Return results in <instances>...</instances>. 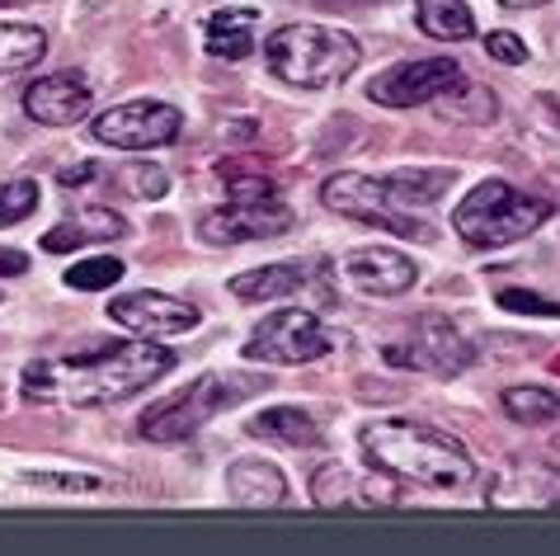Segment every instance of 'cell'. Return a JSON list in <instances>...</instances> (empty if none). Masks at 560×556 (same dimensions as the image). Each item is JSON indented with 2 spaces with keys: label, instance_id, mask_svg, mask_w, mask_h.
<instances>
[{
  "label": "cell",
  "instance_id": "cell-1",
  "mask_svg": "<svg viewBox=\"0 0 560 556\" xmlns=\"http://www.w3.org/2000/svg\"><path fill=\"white\" fill-rule=\"evenodd\" d=\"M179 359L155 339H128V345H108L90 359H67V363H28L20 378L24 401H67V406H108V401H128L161 382Z\"/></svg>",
  "mask_w": 560,
  "mask_h": 556
},
{
  "label": "cell",
  "instance_id": "cell-2",
  "mask_svg": "<svg viewBox=\"0 0 560 556\" xmlns=\"http://www.w3.org/2000/svg\"><path fill=\"white\" fill-rule=\"evenodd\" d=\"M453 170L433 165V170H396V175H358V170H345V175H330L320 189V204L330 212H345L353 222H372L386 227L396 236H429L419 212L429 204L453 189Z\"/></svg>",
  "mask_w": 560,
  "mask_h": 556
},
{
  "label": "cell",
  "instance_id": "cell-3",
  "mask_svg": "<svg viewBox=\"0 0 560 556\" xmlns=\"http://www.w3.org/2000/svg\"><path fill=\"white\" fill-rule=\"evenodd\" d=\"M363 457L392 482L429 486V490H462L476 476L471 453L443 429L419 420H377L363 429Z\"/></svg>",
  "mask_w": 560,
  "mask_h": 556
},
{
  "label": "cell",
  "instance_id": "cell-4",
  "mask_svg": "<svg viewBox=\"0 0 560 556\" xmlns=\"http://www.w3.org/2000/svg\"><path fill=\"white\" fill-rule=\"evenodd\" d=\"M264 61H269L278 81L302 85V90H325L353 76L358 38L325 24H283L264 38Z\"/></svg>",
  "mask_w": 560,
  "mask_h": 556
},
{
  "label": "cell",
  "instance_id": "cell-5",
  "mask_svg": "<svg viewBox=\"0 0 560 556\" xmlns=\"http://www.w3.org/2000/svg\"><path fill=\"white\" fill-rule=\"evenodd\" d=\"M551 212H556L551 198L523 194L504 179H480L453 208V231L476 251H500V245H513L533 236L537 227H547Z\"/></svg>",
  "mask_w": 560,
  "mask_h": 556
},
{
  "label": "cell",
  "instance_id": "cell-6",
  "mask_svg": "<svg viewBox=\"0 0 560 556\" xmlns=\"http://www.w3.org/2000/svg\"><path fill=\"white\" fill-rule=\"evenodd\" d=\"M264 392V378H250V373H203L198 382H189L184 392L155 401V406L137 420L142 439L151 443H179V439H194L198 429L208 420H217L222 410L241 406L245 396Z\"/></svg>",
  "mask_w": 560,
  "mask_h": 556
},
{
  "label": "cell",
  "instance_id": "cell-7",
  "mask_svg": "<svg viewBox=\"0 0 560 556\" xmlns=\"http://www.w3.org/2000/svg\"><path fill=\"white\" fill-rule=\"evenodd\" d=\"M386 363L410 368V373H429V378H457L471 363V345L466 335L443 316H415L406 321L400 339H386Z\"/></svg>",
  "mask_w": 560,
  "mask_h": 556
},
{
  "label": "cell",
  "instance_id": "cell-8",
  "mask_svg": "<svg viewBox=\"0 0 560 556\" xmlns=\"http://www.w3.org/2000/svg\"><path fill=\"white\" fill-rule=\"evenodd\" d=\"M335 349V335L320 326L316 312H302V306H283V312L264 316L255 335L245 339V359L250 363H316Z\"/></svg>",
  "mask_w": 560,
  "mask_h": 556
},
{
  "label": "cell",
  "instance_id": "cell-9",
  "mask_svg": "<svg viewBox=\"0 0 560 556\" xmlns=\"http://www.w3.org/2000/svg\"><path fill=\"white\" fill-rule=\"evenodd\" d=\"M184 128V114L165 100H128V104H114L108 114H100L90 123V137L100 147H114V151H155V147H170Z\"/></svg>",
  "mask_w": 560,
  "mask_h": 556
},
{
  "label": "cell",
  "instance_id": "cell-10",
  "mask_svg": "<svg viewBox=\"0 0 560 556\" xmlns=\"http://www.w3.org/2000/svg\"><path fill=\"white\" fill-rule=\"evenodd\" d=\"M462 85V67L453 57H415V61H396L382 76H372L368 100L386 104V109H415V104L443 100Z\"/></svg>",
  "mask_w": 560,
  "mask_h": 556
},
{
  "label": "cell",
  "instance_id": "cell-11",
  "mask_svg": "<svg viewBox=\"0 0 560 556\" xmlns=\"http://www.w3.org/2000/svg\"><path fill=\"white\" fill-rule=\"evenodd\" d=\"M292 227H298V212L283 198H231L226 208H217L198 222V236L208 245H241V241L283 236Z\"/></svg>",
  "mask_w": 560,
  "mask_h": 556
},
{
  "label": "cell",
  "instance_id": "cell-12",
  "mask_svg": "<svg viewBox=\"0 0 560 556\" xmlns=\"http://www.w3.org/2000/svg\"><path fill=\"white\" fill-rule=\"evenodd\" d=\"M486 505L490 509H560V467L547 457H513L486 486Z\"/></svg>",
  "mask_w": 560,
  "mask_h": 556
},
{
  "label": "cell",
  "instance_id": "cell-13",
  "mask_svg": "<svg viewBox=\"0 0 560 556\" xmlns=\"http://www.w3.org/2000/svg\"><path fill=\"white\" fill-rule=\"evenodd\" d=\"M108 321H118L122 331L142 339H170V335L198 331L203 312L184 298H170V292H128V298L108 302Z\"/></svg>",
  "mask_w": 560,
  "mask_h": 556
},
{
  "label": "cell",
  "instance_id": "cell-14",
  "mask_svg": "<svg viewBox=\"0 0 560 556\" xmlns=\"http://www.w3.org/2000/svg\"><path fill=\"white\" fill-rule=\"evenodd\" d=\"M311 500L320 509H377V505H400V490L392 486V476H353L339 462H325V467L311 476Z\"/></svg>",
  "mask_w": 560,
  "mask_h": 556
},
{
  "label": "cell",
  "instance_id": "cell-15",
  "mask_svg": "<svg viewBox=\"0 0 560 556\" xmlns=\"http://www.w3.org/2000/svg\"><path fill=\"white\" fill-rule=\"evenodd\" d=\"M339 274H345V283L353 292H363V298H400V292L415 288V259L400 255V251H353L339 259Z\"/></svg>",
  "mask_w": 560,
  "mask_h": 556
},
{
  "label": "cell",
  "instance_id": "cell-16",
  "mask_svg": "<svg viewBox=\"0 0 560 556\" xmlns=\"http://www.w3.org/2000/svg\"><path fill=\"white\" fill-rule=\"evenodd\" d=\"M90 104H95L90 85L71 71L38 76V81L24 90V114L34 123H43V128H75V123L90 114Z\"/></svg>",
  "mask_w": 560,
  "mask_h": 556
},
{
  "label": "cell",
  "instance_id": "cell-17",
  "mask_svg": "<svg viewBox=\"0 0 560 556\" xmlns=\"http://www.w3.org/2000/svg\"><path fill=\"white\" fill-rule=\"evenodd\" d=\"M226 496L241 509H273L288 500V482L273 462L264 457H236L226 467Z\"/></svg>",
  "mask_w": 560,
  "mask_h": 556
},
{
  "label": "cell",
  "instance_id": "cell-18",
  "mask_svg": "<svg viewBox=\"0 0 560 556\" xmlns=\"http://www.w3.org/2000/svg\"><path fill=\"white\" fill-rule=\"evenodd\" d=\"M311 274H316V265H306V259L264 265V269H245V274L231 278V292H236L241 302H278V298H292V292H302L311 283Z\"/></svg>",
  "mask_w": 560,
  "mask_h": 556
},
{
  "label": "cell",
  "instance_id": "cell-19",
  "mask_svg": "<svg viewBox=\"0 0 560 556\" xmlns=\"http://www.w3.org/2000/svg\"><path fill=\"white\" fill-rule=\"evenodd\" d=\"M118 236H128V222L118 218V212H108V208H85V212H75V218H67L61 227H52L48 236H43V251H81V245H104V241H118Z\"/></svg>",
  "mask_w": 560,
  "mask_h": 556
},
{
  "label": "cell",
  "instance_id": "cell-20",
  "mask_svg": "<svg viewBox=\"0 0 560 556\" xmlns=\"http://www.w3.org/2000/svg\"><path fill=\"white\" fill-rule=\"evenodd\" d=\"M255 10H217L203 20V48L217 61H245L255 53Z\"/></svg>",
  "mask_w": 560,
  "mask_h": 556
},
{
  "label": "cell",
  "instance_id": "cell-21",
  "mask_svg": "<svg viewBox=\"0 0 560 556\" xmlns=\"http://www.w3.org/2000/svg\"><path fill=\"white\" fill-rule=\"evenodd\" d=\"M250 435L269 439V443H283V448H316L320 443V425L311 420L306 410H298V406H273V410L255 415Z\"/></svg>",
  "mask_w": 560,
  "mask_h": 556
},
{
  "label": "cell",
  "instance_id": "cell-22",
  "mask_svg": "<svg viewBox=\"0 0 560 556\" xmlns=\"http://www.w3.org/2000/svg\"><path fill=\"white\" fill-rule=\"evenodd\" d=\"M415 20L429 38H439V43L476 38V14H471L466 0H415Z\"/></svg>",
  "mask_w": 560,
  "mask_h": 556
},
{
  "label": "cell",
  "instance_id": "cell-23",
  "mask_svg": "<svg viewBox=\"0 0 560 556\" xmlns=\"http://www.w3.org/2000/svg\"><path fill=\"white\" fill-rule=\"evenodd\" d=\"M500 406L513 425H527V429H541V425H556L560 420V392L551 387H537V382H523V387H509L500 396Z\"/></svg>",
  "mask_w": 560,
  "mask_h": 556
},
{
  "label": "cell",
  "instance_id": "cell-24",
  "mask_svg": "<svg viewBox=\"0 0 560 556\" xmlns=\"http://www.w3.org/2000/svg\"><path fill=\"white\" fill-rule=\"evenodd\" d=\"M43 53H48V34L38 24H20V20L0 24V76L28 71L34 61H43Z\"/></svg>",
  "mask_w": 560,
  "mask_h": 556
},
{
  "label": "cell",
  "instance_id": "cell-25",
  "mask_svg": "<svg viewBox=\"0 0 560 556\" xmlns=\"http://www.w3.org/2000/svg\"><path fill=\"white\" fill-rule=\"evenodd\" d=\"M217 175H222L231 198H278V175H269V165L259 161H245V157L222 161Z\"/></svg>",
  "mask_w": 560,
  "mask_h": 556
},
{
  "label": "cell",
  "instance_id": "cell-26",
  "mask_svg": "<svg viewBox=\"0 0 560 556\" xmlns=\"http://www.w3.org/2000/svg\"><path fill=\"white\" fill-rule=\"evenodd\" d=\"M122 278V259L118 255H90V259H75L67 269V288L75 292H100V288H114Z\"/></svg>",
  "mask_w": 560,
  "mask_h": 556
},
{
  "label": "cell",
  "instance_id": "cell-27",
  "mask_svg": "<svg viewBox=\"0 0 560 556\" xmlns=\"http://www.w3.org/2000/svg\"><path fill=\"white\" fill-rule=\"evenodd\" d=\"M38 208V179H0V227H14V222H24L28 212Z\"/></svg>",
  "mask_w": 560,
  "mask_h": 556
},
{
  "label": "cell",
  "instance_id": "cell-28",
  "mask_svg": "<svg viewBox=\"0 0 560 556\" xmlns=\"http://www.w3.org/2000/svg\"><path fill=\"white\" fill-rule=\"evenodd\" d=\"M114 179H118V189H122V194H132V198H161V194L170 189L165 170H161V165H142V161H132V165L114 170Z\"/></svg>",
  "mask_w": 560,
  "mask_h": 556
},
{
  "label": "cell",
  "instance_id": "cell-29",
  "mask_svg": "<svg viewBox=\"0 0 560 556\" xmlns=\"http://www.w3.org/2000/svg\"><path fill=\"white\" fill-rule=\"evenodd\" d=\"M500 306L504 312H523V316H560V302L537 298L527 288H500Z\"/></svg>",
  "mask_w": 560,
  "mask_h": 556
},
{
  "label": "cell",
  "instance_id": "cell-30",
  "mask_svg": "<svg viewBox=\"0 0 560 556\" xmlns=\"http://www.w3.org/2000/svg\"><path fill=\"white\" fill-rule=\"evenodd\" d=\"M38 490H67V496H95V490H104L100 476H61V472H43L34 476Z\"/></svg>",
  "mask_w": 560,
  "mask_h": 556
},
{
  "label": "cell",
  "instance_id": "cell-31",
  "mask_svg": "<svg viewBox=\"0 0 560 556\" xmlns=\"http://www.w3.org/2000/svg\"><path fill=\"white\" fill-rule=\"evenodd\" d=\"M486 53H490V61H504V67H518V61H527V43L518 38V34H490L486 38Z\"/></svg>",
  "mask_w": 560,
  "mask_h": 556
},
{
  "label": "cell",
  "instance_id": "cell-32",
  "mask_svg": "<svg viewBox=\"0 0 560 556\" xmlns=\"http://www.w3.org/2000/svg\"><path fill=\"white\" fill-rule=\"evenodd\" d=\"M95 175H104V165H100V161H75V165L61 170L57 179H61V189H81V184H90Z\"/></svg>",
  "mask_w": 560,
  "mask_h": 556
},
{
  "label": "cell",
  "instance_id": "cell-33",
  "mask_svg": "<svg viewBox=\"0 0 560 556\" xmlns=\"http://www.w3.org/2000/svg\"><path fill=\"white\" fill-rule=\"evenodd\" d=\"M28 269V255L20 251H0V278H14V274H24Z\"/></svg>",
  "mask_w": 560,
  "mask_h": 556
},
{
  "label": "cell",
  "instance_id": "cell-34",
  "mask_svg": "<svg viewBox=\"0 0 560 556\" xmlns=\"http://www.w3.org/2000/svg\"><path fill=\"white\" fill-rule=\"evenodd\" d=\"M311 5H330V10H353V5H372V0H311Z\"/></svg>",
  "mask_w": 560,
  "mask_h": 556
},
{
  "label": "cell",
  "instance_id": "cell-35",
  "mask_svg": "<svg viewBox=\"0 0 560 556\" xmlns=\"http://www.w3.org/2000/svg\"><path fill=\"white\" fill-rule=\"evenodd\" d=\"M504 10H533V5H547V0H500Z\"/></svg>",
  "mask_w": 560,
  "mask_h": 556
},
{
  "label": "cell",
  "instance_id": "cell-36",
  "mask_svg": "<svg viewBox=\"0 0 560 556\" xmlns=\"http://www.w3.org/2000/svg\"><path fill=\"white\" fill-rule=\"evenodd\" d=\"M551 368H556V373H560V359H556V363H551Z\"/></svg>",
  "mask_w": 560,
  "mask_h": 556
}]
</instances>
